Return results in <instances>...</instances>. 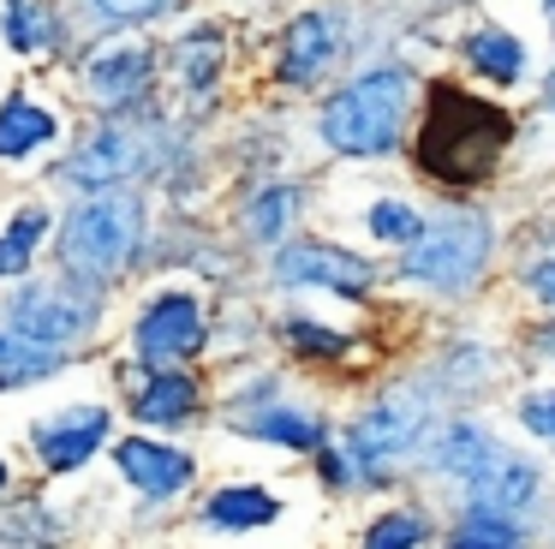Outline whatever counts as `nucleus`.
Here are the masks:
<instances>
[{"mask_svg": "<svg viewBox=\"0 0 555 549\" xmlns=\"http://www.w3.org/2000/svg\"><path fill=\"white\" fill-rule=\"evenodd\" d=\"M102 436H108V412L102 406H73V412L37 424V454L54 472H73V465H85L102 448Z\"/></svg>", "mask_w": 555, "mask_h": 549, "instance_id": "11", "label": "nucleus"}, {"mask_svg": "<svg viewBox=\"0 0 555 549\" xmlns=\"http://www.w3.org/2000/svg\"><path fill=\"white\" fill-rule=\"evenodd\" d=\"M138 227H144V209L138 197H90L85 209H73L61 233V263L73 274H90V281H108L132 263L138 251Z\"/></svg>", "mask_w": 555, "mask_h": 549, "instance_id": "4", "label": "nucleus"}, {"mask_svg": "<svg viewBox=\"0 0 555 549\" xmlns=\"http://www.w3.org/2000/svg\"><path fill=\"white\" fill-rule=\"evenodd\" d=\"M406 72H364L352 78L335 102L323 107V138L340 155H383L400 138V114H406Z\"/></svg>", "mask_w": 555, "mask_h": 549, "instance_id": "2", "label": "nucleus"}, {"mask_svg": "<svg viewBox=\"0 0 555 549\" xmlns=\"http://www.w3.org/2000/svg\"><path fill=\"white\" fill-rule=\"evenodd\" d=\"M61 358L66 353L42 346L37 334H25L13 317H7V310H0V388H18V382H30V376H49Z\"/></svg>", "mask_w": 555, "mask_h": 549, "instance_id": "14", "label": "nucleus"}, {"mask_svg": "<svg viewBox=\"0 0 555 549\" xmlns=\"http://www.w3.org/2000/svg\"><path fill=\"white\" fill-rule=\"evenodd\" d=\"M138 167H144V138H138V131H126V126L96 131V138H90L78 155H66V179H73V186H90V191L114 186V179L138 174Z\"/></svg>", "mask_w": 555, "mask_h": 549, "instance_id": "10", "label": "nucleus"}, {"mask_svg": "<svg viewBox=\"0 0 555 549\" xmlns=\"http://www.w3.org/2000/svg\"><path fill=\"white\" fill-rule=\"evenodd\" d=\"M531 293H538V298H550V305H555V251L538 263V269H531Z\"/></svg>", "mask_w": 555, "mask_h": 549, "instance_id": "30", "label": "nucleus"}, {"mask_svg": "<svg viewBox=\"0 0 555 549\" xmlns=\"http://www.w3.org/2000/svg\"><path fill=\"white\" fill-rule=\"evenodd\" d=\"M543 7H550V12H555V0H543Z\"/></svg>", "mask_w": 555, "mask_h": 549, "instance_id": "33", "label": "nucleus"}, {"mask_svg": "<svg viewBox=\"0 0 555 549\" xmlns=\"http://www.w3.org/2000/svg\"><path fill=\"white\" fill-rule=\"evenodd\" d=\"M418 544H424L418 513H388V520H376L371 537H364V549H418Z\"/></svg>", "mask_w": 555, "mask_h": 549, "instance_id": "24", "label": "nucleus"}, {"mask_svg": "<svg viewBox=\"0 0 555 549\" xmlns=\"http://www.w3.org/2000/svg\"><path fill=\"white\" fill-rule=\"evenodd\" d=\"M281 513V501L269 496V489H221V496H209V525H221V532H257V525H269Z\"/></svg>", "mask_w": 555, "mask_h": 549, "instance_id": "16", "label": "nucleus"}, {"mask_svg": "<svg viewBox=\"0 0 555 549\" xmlns=\"http://www.w3.org/2000/svg\"><path fill=\"white\" fill-rule=\"evenodd\" d=\"M507 143V114L466 90H436L430 95V119H424V138H418V162L424 174L436 179H454V186H472L495 167Z\"/></svg>", "mask_w": 555, "mask_h": 549, "instance_id": "1", "label": "nucleus"}, {"mask_svg": "<svg viewBox=\"0 0 555 549\" xmlns=\"http://www.w3.org/2000/svg\"><path fill=\"white\" fill-rule=\"evenodd\" d=\"M90 90H96V102H132L138 90L150 84V48H108V54L90 60Z\"/></svg>", "mask_w": 555, "mask_h": 549, "instance_id": "13", "label": "nucleus"}, {"mask_svg": "<svg viewBox=\"0 0 555 549\" xmlns=\"http://www.w3.org/2000/svg\"><path fill=\"white\" fill-rule=\"evenodd\" d=\"M0 484H7V465H0Z\"/></svg>", "mask_w": 555, "mask_h": 549, "instance_id": "32", "label": "nucleus"}, {"mask_svg": "<svg viewBox=\"0 0 555 549\" xmlns=\"http://www.w3.org/2000/svg\"><path fill=\"white\" fill-rule=\"evenodd\" d=\"M418 424H424V406L412 400H383L376 412H364L359 424H352V436H347V465L352 472H376V465H388L395 454H406L412 448V436H418Z\"/></svg>", "mask_w": 555, "mask_h": 549, "instance_id": "7", "label": "nucleus"}, {"mask_svg": "<svg viewBox=\"0 0 555 549\" xmlns=\"http://www.w3.org/2000/svg\"><path fill=\"white\" fill-rule=\"evenodd\" d=\"M275 274L281 281H293V286H328V293H364L371 286V263L364 257H352V251H340V245H323V239H305V245H287L275 257Z\"/></svg>", "mask_w": 555, "mask_h": 549, "instance_id": "9", "label": "nucleus"}, {"mask_svg": "<svg viewBox=\"0 0 555 549\" xmlns=\"http://www.w3.org/2000/svg\"><path fill=\"white\" fill-rule=\"evenodd\" d=\"M7 36H13L18 54H37V48L54 42V24L42 18L37 0H7Z\"/></svg>", "mask_w": 555, "mask_h": 549, "instance_id": "22", "label": "nucleus"}, {"mask_svg": "<svg viewBox=\"0 0 555 549\" xmlns=\"http://www.w3.org/2000/svg\"><path fill=\"white\" fill-rule=\"evenodd\" d=\"M287 209H293V191H263V203L251 209V227H257L263 239H275L281 221H287Z\"/></svg>", "mask_w": 555, "mask_h": 549, "instance_id": "27", "label": "nucleus"}, {"mask_svg": "<svg viewBox=\"0 0 555 549\" xmlns=\"http://www.w3.org/2000/svg\"><path fill=\"white\" fill-rule=\"evenodd\" d=\"M138 418H150V424H173V418H185L197 406V382L192 376H173V370H162L156 382H150L144 394H138Z\"/></svg>", "mask_w": 555, "mask_h": 549, "instance_id": "18", "label": "nucleus"}, {"mask_svg": "<svg viewBox=\"0 0 555 549\" xmlns=\"http://www.w3.org/2000/svg\"><path fill=\"white\" fill-rule=\"evenodd\" d=\"M335 60V36H328V18L305 12L299 24L287 30V48H281V78L287 84H311L317 72Z\"/></svg>", "mask_w": 555, "mask_h": 549, "instance_id": "15", "label": "nucleus"}, {"mask_svg": "<svg viewBox=\"0 0 555 549\" xmlns=\"http://www.w3.org/2000/svg\"><path fill=\"white\" fill-rule=\"evenodd\" d=\"M483 257H490V221L472 215V209H448V215H436L418 245L400 257V274L454 293V286H466L472 274L483 269Z\"/></svg>", "mask_w": 555, "mask_h": 549, "instance_id": "5", "label": "nucleus"}, {"mask_svg": "<svg viewBox=\"0 0 555 549\" xmlns=\"http://www.w3.org/2000/svg\"><path fill=\"white\" fill-rule=\"evenodd\" d=\"M37 239H42V209H25L13 227H7V233H0V274L25 269L30 251H37Z\"/></svg>", "mask_w": 555, "mask_h": 549, "instance_id": "23", "label": "nucleus"}, {"mask_svg": "<svg viewBox=\"0 0 555 549\" xmlns=\"http://www.w3.org/2000/svg\"><path fill=\"white\" fill-rule=\"evenodd\" d=\"M54 138V114H42L37 102H7L0 107V155H30Z\"/></svg>", "mask_w": 555, "mask_h": 549, "instance_id": "17", "label": "nucleus"}, {"mask_svg": "<svg viewBox=\"0 0 555 549\" xmlns=\"http://www.w3.org/2000/svg\"><path fill=\"white\" fill-rule=\"evenodd\" d=\"M102 24H138V18H156L168 0H85Z\"/></svg>", "mask_w": 555, "mask_h": 549, "instance_id": "26", "label": "nucleus"}, {"mask_svg": "<svg viewBox=\"0 0 555 549\" xmlns=\"http://www.w3.org/2000/svg\"><path fill=\"white\" fill-rule=\"evenodd\" d=\"M538 341H543V346H550V353H555V329H550V334H538Z\"/></svg>", "mask_w": 555, "mask_h": 549, "instance_id": "31", "label": "nucleus"}, {"mask_svg": "<svg viewBox=\"0 0 555 549\" xmlns=\"http://www.w3.org/2000/svg\"><path fill=\"white\" fill-rule=\"evenodd\" d=\"M287 334H293V346H299V353H347V341H340V334H328V329H311V322H287Z\"/></svg>", "mask_w": 555, "mask_h": 549, "instance_id": "28", "label": "nucleus"}, {"mask_svg": "<svg viewBox=\"0 0 555 549\" xmlns=\"http://www.w3.org/2000/svg\"><path fill=\"white\" fill-rule=\"evenodd\" d=\"M436 465L454 477H466L472 496H478V508L490 513H507V508H526L531 496H538V465H526L519 454L495 448L483 430L472 424H454L442 442H436Z\"/></svg>", "mask_w": 555, "mask_h": 549, "instance_id": "3", "label": "nucleus"}, {"mask_svg": "<svg viewBox=\"0 0 555 549\" xmlns=\"http://www.w3.org/2000/svg\"><path fill=\"white\" fill-rule=\"evenodd\" d=\"M550 102H555V84H550Z\"/></svg>", "mask_w": 555, "mask_h": 549, "instance_id": "34", "label": "nucleus"}, {"mask_svg": "<svg viewBox=\"0 0 555 549\" xmlns=\"http://www.w3.org/2000/svg\"><path fill=\"white\" fill-rule=\"evenodd\" d=\"M120 472L132 477L144 496H173L192 477V460L180 448H162V442H120Z\"/></svg>", "mask_w": 555, "mask_h": 549, "instance_id": "12", "label": "nucleus"}, {"mask_svg": "<svg viewBox=\"0 0 555 549\" xmlns=\"http://www.w3.org/2000/svg\"><path fill=\"white\" fill-rule=\"evenodd\" d=\"M7 317H13L25 334H37L42 346H54V353H73V346L90 334V322H96V293L37 281V286H18V293L7 298Z\"/></svg>", "mask_w": 555, "mask_h": 549, "instance_id": "6", "label": "nucleus"}, {"mask_svg": "<svg viewBox=\"0 0 555 549\" xmlns=\"http://www.w3.org/2000/svg\"><path fill=\"white\" fill-rule=\"evenodd\" d=\"M251 436L293 442V448H317V442H323V430H317V418H305V412H287V406H269V412H257V418H251Z\"/></svg>", "mask_w": 555, "mask_h": 549, "instance_id": "21", "label": "nucleus"}, {"mask_svg": "<svg viewBox=\"0 0 555 549\" xmlns=\"http://www.w3.org/2000/svg\"><path fill=\"white\" fill-rule=\"evenodd\" d=\"M519 418H526V430H538L543 442H555V394H538V400L519 406Z\"/></svg>", "mask_w": 555, "mask_h": 549, "instance_id": "29", "label": "nucleus"}, {"mask_svg": "<svg viewBox=\"0 0 555 549\" xmlns=\"http://www.w3.org/2000/svg\"><path fill=\"white\" fill-rule=\"evenodd\" d=\"M138 358L144 365H173V358H192L204 346V310H197L192 293H162L156 305L138 322Z\"/></svg>", "mask_w": 555, "mask_h": 549, "instance_id": "8", "label": "nucleus"}, {"mask_svg": "<svg viewBox=\"0 0 555 549\" xmlns=\"http://www.w3.org/2000/svg\"><path fill=\"white\" fill-rule=\"evenodd\" d=\"M448 549H526V537H519V525H507L502 513H490V508H478L466 525L454 532V544Z\"/></svg>", "mask_w": 555, "mask_h": 549, "instance_id": "20", "label": "nucleus"}, {"mask_svg": "<svg viewBox=\"0 0 555 549\" xmlns=\"http://www.w3.org/2000/svg\"><path fill=\"white\" fill-rule=\"evenodd\" d=\"M371 227H376L383 239H395V245H418V239H424V221L406 209V203H376V209H371Z\"/></svg>", "mask_w": 555, "mask_h": 549, "instance_id": "25", "label": "nucleus"}, {"mask_svg": "<svg viewBox=\"0 0 555 549\" xmlns=\"http://www.w3.org/2000/svg\"><path fill=\"white\" fill-rule=\"evenodd\" d=\"M466 60L483 72V78H495V84H514L519 78V42L507 30H478V36H466Z\"/></svg>", "mask_w": 555, "mask_h": 549, "instance_id": "19", "label": "nucleus"}]
</instances>
